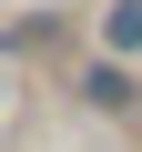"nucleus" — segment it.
I'll use <instances>...</instances> for the list:
<instances>
[{
	"label": "nucleus",
	"instance_id": "nucleus-1",
	"mask_svg": "<svg viewBox=\"0 0 142 152\" xmlns=\"http://www.w3.org/2000/svg\"><path fill=\"white\" fill-rule=\"evenodd\" d=\"M102 51H112V61H132V51H142V0H112V20H102Z\"/></svg>",
	"mask_w": 142,
	"mask_h": 152
},
{
	"label": "nucleus",
	"instance_id": "nucleus-2",
	"mask_svg": "<svg viewBox=\"0 0 142 152\" xmlns=\"http://www.w3.org/2000/svg\"><path fill=\"white\" fill-rule=\"evenodd\" d=\"M81 91H91L102 112H122V102H132V71H122V61H91V71H81Z\"/></svg>",
	"mask_w": 142,
	"mask_h": 152
}]
</instances>
